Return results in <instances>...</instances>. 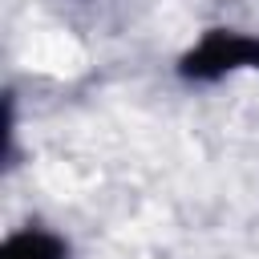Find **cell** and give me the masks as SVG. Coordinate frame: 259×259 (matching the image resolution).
Segmentation results:
<instances>
[{
	"label": "cell",
	"instance_id": "7a4b0ae2",
	"mask_svg": "<svg viewBox=\"0 0 259 259\" xmlns=\"http://www.w3.org/2000/svg\"><path fill=\"white\" fill-rule=\"evenodd\" d=\"M0 259H65V243L40 227H28V231H16L4 239Z\"/></svg>",
	"mask_w": 259,
	"mask_h": 259
},
{
	"label": "cell",
	"instance_id": "6da1fadb",
	"mask_svg": "<svg viewBox=\"0 0 259 259\" xmlns=\"http://www.w3.org/2000/svg\"><path fill=\"white\" fill-rule=\"evenodd\" d=\"M178 69L186 81H219L235 69H259V40L235 28H210Z\"/></svg>",
	"mask_w": 259,
	"mask_h": 259
}]
</instances>
